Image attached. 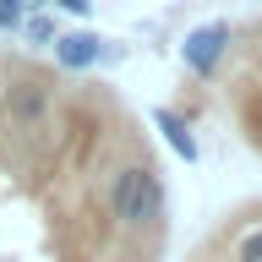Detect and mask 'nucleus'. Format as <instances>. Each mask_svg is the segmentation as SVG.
Wrapping results in <instances>:
<instances>
[{
  "label": "nucleus",
  "mask_w": 262,
  "mask_h": 262,
  "mask_svg": "<svg viewBox=\"0 0 262 262\" xmlns=\"http://www.w3.org/2000/svg\"><path fill=\"white\" fill-rule=\"evenodd\" d=\"M142 142L110 153L98 126L55 131L0 115V262H164L169 235H131L110 213V169Z\"/></svg>",
  "instance_id": "f257e3e1"
},
{
  "label": "nucleus",
  "mask_w": 262,
  "mask_h": 262,
  "mask_svg": "<svg viewBox=\"0 0 262 262\" xmlns=\"http://www.w3.org/2000/svg\"><path fill=\"white\" fill-rule=\"evenodd\" d=\"M229 49V22H208V28H196L186 44H180V60H186V71H196V77H208L213 66H219V55Z\"/></svg>",
  "instance_id": "f03ea898"
},
{
  "label": "nucleus",
  "mask_w": 262,
  "mask_h": 262,
  "mask_svg": "<svg viewBox=\"0 0 262 262\" xmlns=\"http://www.w3.org/2000/svg\"><path fill=\"white\" fill-rule=\"evenodd\" d=\"M98 38L93 33H66V38H55V60L66 66V71H88V66H98Z\"/></svg>",
  "instance_id": "7ed1b4c3"
},
{
  "label": "nucleus",
  "mask_w": 262,
  "mask_h": 262,
  "mask_svg": "<svg viewBox=\"0 0 262 262\" xmlns=\"http://www.w3.org/2000/svg\"><path fill=\"white\" fill-rule=\"evenodd\" d=\"M159 126L169 131V142H175V153H180L186 164H191V159H196V137L186 131V120H180V115H169V110H159Z\"/></svg>",
  "instance_id": "20e7f679"
},
{
  "label": "nucleus",
  "mask_w": 262,
  "mask_h": 262,
  "mask_svg": "<svg viewBox=\"0 0 262 262\" xmlns=\"http://www.w3.org/2000/svg\"><path fill=\"white\" fill-rule=\"evenodd\" d=\"M22 16H28V11H22L16 0H0V33H16V28H22Z\"/></svg>",
  "instance_id": "39448f33"
},
{
  "label": "nucleus",
  "mask_w": 262,
  "mask_h": 262,
  "mask_svg": "<svg viewBox=\"0 0 262 262\" xmlns=\"http://www.w3.org/2000/svg\"><path fill=\"white\" fill-rule=\"evenodd\" d=\"M28 38H33V44H49V38H55L49 16H33V22H28Z\"/></svg>",
  "instance_id": "423d86ee"
},
{
  "label": "nucleus",
  "mask_w": 262,
  "mask_h": 262,
  "mask_svg": "<svg viewBox=\"0 0 262 262\" xmlns=\"http://www.w3.org/2000/svg\"><path fill=\"white\" fill-rule=\"evenodd\" d=\"M55 6H60V11H71V16H88V6H93V0H55Z\"/></svg>",
  "instance_id": "0eeeda50"
},
{
  "label": "nucleus",
  "mask_w": 262,
  "mask_h": 262,
  "mask_svg": "<svg viewBox=\"0 0 262 262\" xmlns=\"http://www.w3.org/2000/svg\"><path fill=\"white\" fill-rule=\"evenodd\" d=\"M16 6H22V11H38V6H49V0H16Z\"/></svg>",
  "instance_id": "6e6552de"
}]
</instances>
